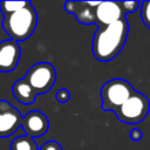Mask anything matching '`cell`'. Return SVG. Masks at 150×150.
<instances>
[{"instance_id":"ac0fdd59","label":"cell","mask_w":150,"mask_h":150,"mask_svg":"<svg viewBox=\"0 0 150 150\" xmlns=\"http://www.w3.org/2000/svg\"><path fill=\"white\" fill-rule=\"evenodd\" d=\"M142 136H143V134H142V131L138 128H134V129L130 130V138H131V141L138 142V141H141Z\"/></svg>"},{"instance_id":"e0dca14e","label":"cell","mask_w":150,"mask_h":150,"mask_svg":"<svg viewBox=\"0 0 150 150\" xmlns=\"http://www.w3.org/2000/svg\"><path fill=\"white\" fill-rule=\"evenodd\" d=\"M39 150H63L61 144L56 141H47L42 144V146Z\"/></svg>"},{"instance_id":"3957f363","label":"cell","mask_w":150,"mask_h":150,"mask_svg":"<svg viewBox=\"0 0 150 150\" xmlns=\"http://www.w3.org/2000/svg\"><path fill=\"white\" fill-rule=\"evenodd\" d=\"M134 88L123 79H112L105 82L101 89L102 109L104 111H116L132 94Z\"/></svg>"},{"instance_id":"7c38bea8","label":"cell","mask_w":150,"mask_h":150,"mask_svg":"<svg viewBox=\"0 0 150 150\" xmlns=\"http://www.w3.org/2000/svg\"><path fill=\"white\" fill-rule=\"evenodd\" d=\"M11 150H39V148L34 138L27 135H21L12 141Z\"/></svg>"},{"instance_id":"6da1fadb","label":"cell","mask_w":150,"mask_h":150,"mask_svg":"<svg viewBox=\"0 0 150 150\" xmlns=\"http://www.w3.org/2000/svg\"><path fill=\"white\" fill-rule=\"evenodd\" d=\"M129 30L128 21L124 18L109 26L98 27L93 38V54L96 60L108 62L115 59L127 41Z\"/></svg>"},{"instance_id":"2e32d148","label":"cell","mask_w":150,"mask_h":150,"mask_svg":"<svg viewBox=\"0 0 150 150\" xmlns=\"http://www.w3.org/2000/svg\"><path fill=\"white\" fill-rule=\"evenodd\" d=\"M55 97H56V100H57L59 102L66 103V102H68L69 98H70V91H69L68 89H66V88H62V89L57 90Z\"/></svg>"},{"instance_id":"277c9868","label":"cell","mask_w":150,"mask_h":150,"mask_svg":"<svg viewBox=\"0 0 150 150\" xmlns=\"http://www.w3.org/2000/svg\"><path fill=\"white\" fill-rule=\"evenodd\" d=\"M150 110V102L145 95L139 91L134 94L116 110V117L125 124H137L142 122Z\"/></svg>"},{"instance_id":"52a82bcc","label":"cell","mask_w":150,"mask_h":150,"mask_svg":"<svg viewBox=\"0 0 150 150\" xmlns=\"http://www.w3.org/2000/svg\"><path fill=\"white\" fill-rule=\"evenodd\" d=\"M96 25L98 27L109 26L125 16L121 1H101L95 9Z\"/></svg>"},{"instance_id":"ba28073f","label":"cell","mask_w":150,"mask_h":150,"mask_svg":"<svg viewBox=\"0 0 150 150\" xmlns=\"http://www.w3.org/2000/svg\"><path fill=\"white\" fill-rule=\"evenodd\" d=\"M101 1H66L64 9L76 16V20L84 25H96L95 9Z\"/></svg>"},{"instance_id":"8fae6325","label":"cell","mask_w":150,"mask_h":150,"mask_svg":"<svg viewBox=\"0 0 150 150\" xmlns=\"http://www.w3.org/2000/svg\"><path fill=\"white\" fill-rule=\"evenodd\" d=\"M12 94L19 103L25 104V105L33 104L36 100V96H38L35 90L32 88V86L28 83V81L25 77L19 79L13 83Z\"/></svg>"},{"instance_id":"9c48e42d","label":"cell","mask_w":150,"mask_h":150,"mask_svg":"<svg viewBox=\"0 0 150 150\" xmlns=\"http://www.w3.org/2000/svg\"><path fill=\"white\" fill-rule=\"evenodd\" d=\"M21 128L27 136L35 138L47 132L49 128V121L43 112L39 110H32L23 116Z\"/></svg>"},{"instance_id":"4fadbf2b","label":"cell","mask_w":150,"mask_h":150,"mask_svg":"<svg viewBox=\"0 0 150 150\" xmlns=\"http://www.w3.org/2000/svg\"><path fill=\"white\" fill-rule=\"evenodd\" d=\"M29 1H0V11L4 16L11 15L27 6Z\"/></svg>"},{"instance_id":"8992f818","label":"cell","mask_w":150,"mask_h":150,"mask_svg":"<svg viewBox=\"0 0 150 150\" xmlns=\"http://www.w3.org/2000/svg\"><path fill=\"white\" fill-rule=\"evenodd\" d=\"M22 116L6 100H0V137H8L22 125Z\"/></svg>"},{"instance_id":"7a4b0ae2","label":"cell","mask_w":150,"mask_h":150,"mask_svg":"<svg viewBox=\"0 0 150 150\" xmlns=\"http://www.w3.org/2000/svg\"><path fill=\"white\" fill-rule=\"evenodd\" d=\"M38 25V14L29 1L27 6L15 13L4 16L2 29L13 41H25L34 33Z\"/></svg>"},{"instance_id":"9a60e30c","label":"cell","mask_w":150,"mask_h":150,"mask_svg":"<svg viewBox=\"0 0 150 150\" xmlns=\"http://www.w3.org/2000/svg\"><path fill=\"white\" fill-rule=\"evenodd\" d=\"M121 6L123 9V13L129 14V13H132L136 9H138V7L141 6V2L137 0L136 1H121Z\"/></svg>"},{"instance_id":"5bb4252c","label":"cell","mask_w":150,"mask_h":150,"mask_svg":"<svg viewBox=\"0 0 150 150\" xmlns=\"http://www.w3.org/2000/svg\"><path fill=\"white\" fill-rule=\"evenodd\" d=\"M141 18L143 23L150 28V1H142L141 2Z\"/></svg>"},{"instance_id":"30bf717a","label":"cell","mask_w":150,"mask_h":150,"mask_svg":"<svg viewBox=\"0 0 150 150\" xmlns=\"http://www.w3.org/2000/svg\"><path fill=\"white\" fill-rule=\"evenodd\" d=\"M20 46L11 39L0 42V71L8 73L16 68L20 60Z\"/></svg>"},{"instance_id":"5b68a950","label":"cell","mask_w":150,"mask_h":150,"mask_svg":"<svg viewBox=\"0 0 150 150\" xmlns=\"http://www.w3.org/2000/svg\"><path fill=\"white\" fill-rule=\"evenodd\" d=\"M25 79L38 95H42L53 88L56 81V71L52 63L38 62L27 70Z\"/></svg>"}]
</instances>
